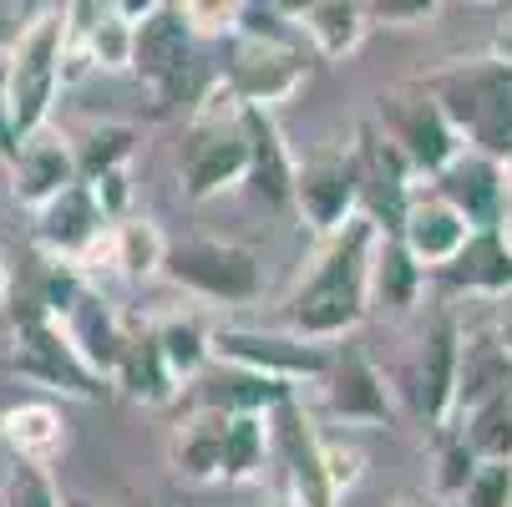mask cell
Segmentation results:
<instances>
[{"mask_svg":"<svg viewBox=\"0 0 512 507\" xmlns=\"http://www.w3.org/2000/svg\"><path fill=\"white\" fill-rule=\"evenodd\" d=\"M376 234L381 229L365 219V213H355L345 229L325 234V249L315 254V264L295 284V295L284 300V330L289 335L335 345L371 315V305H365V269H371Z\"/></svg>","mask_w":512,"mask_h":507,"instance_id":"cell-1","label":"cell"},{"mask_svg":"<svg viewBox=\"0 0 512 507\" xmlns=\"http://www.w3.org/2000/svg\"><path fill=\"white\" fill-rule=\"evenodd\" d=\"M269 11H249L244 26L229 36L224 46V66H218V82L239 107H259L274 112L279 102H289L305 82H310V46L300 41L295 26H264Z\"/></svg>","mask_w":512,"mask_h":507,"instance_id":"cell-2","label":"cell"},{"mask_svg":"<svg viewBox=\"0 0 512 507\" xmlns=\"http://www.w3.org/2000/svg\"><path fill=\"white\" fill-rule=\"evenodd\" d=\"M421 87L442 107V117L462 137V148L487 153L497 163L512 153V66L507 61L497 56L457 61L421 77Z\"/></svg>","mask_w":512,"mask_h":507,"instance_id":"cell-3","label":"cell"},{"mask_svg":"<svg viewBox=\"0 0 512 507\" xmlns=\"http://www.w3.org/2000/svg\"><path fill=\"white\" fill-rule=\"evenodd\" d=\"M66 16L61 6L36 11L31 21H21L16 41L6 46V77H0V102L11 112L16 137H31L41 127H51L56 97L66 87Z\"/></svg>","mask_w":512,"mask_h":507,"instance_id":"cell-4","label":"cell"},{"mask_svg":"<svg viewBox=\"0 0 512 507\" xmlns=\"http://www.w3.org/2000/svg\"><path fill=\"white\" fill-rule=\"evenodd\" d=\"M244 178H249V142H244V127H239V102L213 77V87L188 112L178 183H183L188 203H208L218 193L239 188Z\"/></svg>","mask_w":512,"mask_h":507,"instance_id":"cell-5","label":"cell"},{"mask_svg":"<svg viewBox=\"0 0 512 507\" xmlns=\"http://www.w3.org/2000/svg\"><path fill=\"white\" fill-rule=\"evenodd\" d=\"M163 279L178 284L183 295L213 300V305H254L264 289V264L254 249L229 239H183L168 244Z\"/></svg>","mask_w":512,"mask_h":507,"instance_id":"cell-6","label":"cell"},{"mask_svg":"<svg viewBox=\"0 0 512 507\" xmlns=\"http://www.w3.org/2000/svg\"><path fill=\"white\" fill-rule=\"evenodd\" d=\"M11 371L51 396H71V401H102L112 391V381H102L87 360L71 350V340L61 335V325L31 300V310H16V355Z\"/></svg>","mask_w":512,"mask_h":507,"instance_id":"cell-7","label":"cell"},{"mask_svg":"<svg viewBox=\"0 0 512 507\" xmlns=\"http://www.w3.org/2000/svg\"><path fill=\"white\" fill-rule=\"evenodd\" d=\"M193 31L183 26V16L173 6H163L158 16H148L137 26V41H132V71L142 82L158 92L163 107H198V97L213 87V77H203L198 66V51H193Z\"/></svg>","mask_w":512,"mask_h":507,"instance_id":"cell-8","label":"cell"},{"mask_svg":"<svg viewBox=\"0 0 512 507\" xmlns=\"http://www.w3.org/2000/svg\"><path fill=\"white\" fill-rule=\"evenodd\" d=\"M371 122L401 148V158L416 168V178H436V173H442V168L462 153V137L452 132V122L442 117V107L431 102V92H426L421 82L381 92Z\"/></svg>","mask_w":512,"mask_h":507,"instance_id":"cell-9","label":"cell"},{"mask_svg":"<svg viewBox=\"0 0 512 507\" xmlns=\"http://www.w3.org/2000/svg\"><path fill=\"white\" fill-rule=\"evenodd\" d=\"M213 360H229V366H244L254 376L284 381V386H315L330 366V345L320 340H300L289 330H244V325H224L208 330Z\"/></svg>","mask_w":512,"mask_h":507,"instance_id":"cell-10","label":"cell"},{"mask_svg":"<svg viewBox=\"0 0 512 507\" xmlns=\"http://www.w3.org/2000/svg\"><path fill=\"white\" fill-rule=\"evenodd\" d=\"M269 467H279V502L335 507V487L320 462V431L300 411V391L269 411Z\"/></svg>","mask_w":512,"mask_h":507,"instance_id":"cell-11","label":"cell"},{"mask_svg":"<svg viewBox=\"0 0 512 507\" xmlns=\"http://www.w3.org/2000/svg\"><path fill=\"white\" fill-rule=\"evenodd\" d=\"M350 163H355V193H360V213L371 219L381 234H396L406 219V203L421 188L416 168L401 158V148L376 127L360 122L355 142H350Z\"/></svg>","mask_w":512,"mask_h":507,"instance_id":"cell-12","label":"cell"},{"mask_svg":"<svg viewBox=\"0 0 512 507\" xmlns=\"http://www.w3.org/2000/svg\"><path fill=\"white\" fill-rule=\"evenodd\" d=\"M315 386H320L325 416L345 431H376V426L396 421V401H391L386 376L376 371V360L350 340L330 345V366Z\"/></svg>","mask_w":512,"mask_h":507,"instance_id":"cell-13","label":"cell"},{"mask_svg":"<svg viewBox=\"0 0 512 507\" xmlns=\"http://www.w3.org/2000/svg\"><path fill=\"white\" fill-rule=\"evenodd\" d=\"M295 213L325 239L335 229H345L360 213V193H355V163H350V142L330 153H310L305 163L295 158Z\"/></svg>","mask_w":512,"mask_h":507,"instance_id":"cell-14","label":"cell"},{"mask_svg":"<svg viewBox=\"0 0 512 507\" xmlns=\"http://www.w3.org/2000/svg\"><path fill=\"white\" fill-rule=\"evenodd\" d=\"M457 350H462V330L452 315H436L431 330L421 335L416 355H411V371H406V396L411 411L426 426H447L452 421V391H457Z\"/></svg>","mask_w":512,"mask_h":507,"instance_id":"cell-15","label":"cell"},{"mask_svg":"<svg viewBox=\"0 0 512 507\" xmlns=\"http://www.w3.org/2000/svg\"><path fill=\"white\" fill-rule=\"evenodd\" d=\"M178 396L188 401V411H218V416H269L279 401L295 396V386L254 376L229 360H208V366L178 386Z\"/></svg>","mask_w":512,"mask_h":507,"instance_id":"cell-16","label":"cell"},{"mask_svg":"<svg viewBox=\"0 0 512 507\" xmlns=\"http://www.w3.org/2000/svg\"><path fill=\"white\" fill-rule=\"evenodd\" d=\"M431 188L442 193L457 213H462L467 229H497L502 208H507V198H512L502 163H497V158H487V153H472V148H462L442 173H436V178H431Z\"/></svg>","mask_w":512,"mask_h":507,"instance_id":"cell-17","label":"cell"},{"mask_svg":"<svg viewBox=\"0 0 512 507\" xmlns=\"http://www.w3.org/2000/svg\"><path fill=\"white\" fill-rule=\"evenodd\" d=\"M239 127H244V142H249V178L244 183L264 198V208L289 213L295 208V153H289L274 112L239 107Z\"/></svg>","mask_w":512,"mask_h":507,"instance_id":"cell-18","label":"cell"},{"mask_svg":"<svg viewBox=\"0 0 512 507\" xmlns=\"http://www.w3.org/2000/svg\"><path fill=\"white\" fill-rule=\"evenodd\" d=\"M467 219L462 213L436 193L431 183H421L416 193H411V203H406V219H401V229H396V239L411 249V259L431 274V269H442L462 244H467Z\"/></svg>","mask_w":512,"mask_h":507,"instance_id":"cell-19","label":"cell"},{"mask_svg":"<svg viewBox=\"0 0 512 507\" xmlns=\"http://www.w3.org/2000/svg\"><path fill=\"white\" fill-rule=\"evenodd\" d=\"M107 229L112 224H107V213L97 208V198H92L87 183H71L51 203L36 208V244L51 259H82Z\"/></svg>","mask_w":512,"mask_h":507,"instance_id":"cell-20","label":"cell"},{"mask_svg":"<svg viewBox=\"0 0 512 507\" xmlns=\"http://www.w3.org/2000/svg\"><path fill=\"white\" fill-rule=\"evenodd\" d=\"M71 183H77V158H71V142L61 132L41 127L21 137V148L11 158V193L21 208H41Z\"/></svg>","mask_w":512,"mask_h":507,"instance_id":"cell-21","label":"cell"},{"mask_svg":"<svg viewBox=\"0 0 512 507\" xmlns=\"http://www.w3.org/2000/svg\"><path fill=\"white\" fill-rule=\"evenodd\" d=\"M431 279L442 289H452V295L502 300V295H512V254L502 249L497 229H472L467 244L442 269H431Z\"/></svg>","mask_w":512,"mask_h":507,"instance_id":"cell-22","label":"cell"},{"mask_svg":"<svg viewBox=\"0 0 512 507\" xmlns=\"http://www.w3.org/2000/svg\"><path fill=\"white\" fill-rule=\"evenodd\" d=\"M56 325H61V335L71 340V350H77L102 381H112L117 350H122V325H127V320L97 295L92 284H82V295L56 315Z\"/></svg>","mask_w":512,"mask_h":507,"instance_id":"cell-23","label":"cell"},{"mask_svg":"<svg viewBox=\"0 0 512 507\" xmlns=\"http://www.w3.org/2000/svg\"><path fill=\"white\" fill-rule=\"evenodd\" d=\"M112 386L142 406H168L178 401V381L168 371V360L153 340V325H122V350H117V366H112Z\"/></svg>","mask_w":512,"mask_h":507,"instance_id":"cell-24","label":"cell"},{"mask_svg":"<svg viewBox=\"0 0 512 507\" xmlns=\"http://www.w3.org/2000/svg\"><path fill=\"white\" fill-rule=\"evenodd\" d=\"M512 391V355L502 350L497 330H472L462 335L457 350V391H452V421L477 411L482 401Z\"/></svg>","mask_w":512,"mask_h":507,"instance_id":"cell-25","label":"cell"},{"mask_svg":"<svg viewBox=\"0 0 512 507\" xmlns=\"http://www.w3.org/2000/svg\"><path fill=\"white\" fill-rule=\"evenodd\" d=\"M0 442L16 462H36V467H51L61 462L66 452V411L46 396H31V401H16L0 411Z\"/></svg>","mask_w":512,"mask_h":507,"instance_id":"cell-26","label":"cell"},{"mask_svg":"<svg viewBox=\"0 0 512 507\" xmlns=\"http://www.w3.org/2000/svg\"><path fill=\"white\" fill-rule=\"evenodd\" d=\"M421 284H426V269L411 259V249L396 234H376L371 269H365V305L391 315V320H401V315L416 310Z\"/></svg>","mask_w":512,"mask_h":507,"instance_id":"cell-27","label":"cell"},{"mask_svg":"<svg viewBox=\"0 0 512 507\" xmlns=\"http://www.w3.org/2000/svg\"><path fill=\"white\" fill-rule=\"evenodd\" d=\"M300 41L325 56V61H345L350 51H360L365 31H371V11H365V0H320L300 16Z\"/></svg>","mask_w":512,"mask_h":507,"instance_id":"cell-28","label":"cell"},{"mask_svg":"<svg viewBox=\"0 0 512 507\" xmlns=\"http://www.w3.org/2000/svg\"><path fill=\"white\" fill-rule=\"evenodd\" d=\"M168 462L183 482H218V462H224V416L218 411H188V421L173 426Z\"/></svg>","mask_w":512,"mask_h":507,"instance_id":"cell-29","label":"cell"},{"mask_svg":"<svg viewBox=\"0 0 512 507\" xmlns=\"http://www.w3.org/2000/svg\"><path fill=\"white\" fill-rule=\"evenodd\" d=\"M66 142H71V158H77V183H92L112 168H132L142 132L132 122H92Z\"/></svg>","mask_w":512,"mask_h":507,"instance_id":"cell-30","label":"cell"},{"mask_svg":"<svg viewBox=\"0 0 512 507\" xmlns=\"http://www.w3.org/2000/svg\"><path fill=\"white\" fill-rule=\"evenodd\" d=\"M163 259H168V234L153 224V219H127L112 224V269L132 284H148V279H163Z\"/></svg>","mask_w":512,"mask_h":507,"instance_id":"cell-31","label":"cell"},{"mask_svg":"<svg viewBox=\"0 0 512 507\" xmlns=\"http://www.w3.org/2000/svg\"><path fill=\"white\" fill-rule=\"evenodd\" d=\"M269 467V416H224V482H254Z\"/></svg>","mask_w":512,"mask_h":507,"instance_id":"cell-32","label":"cell"},{"mask_svg":"<svg viewBox=\"0 0 512 507\" xmlns=\"http://www.w3.org/2000/svg\"><path fill=\"white\" fill-rule=\"evenodd\" d=\"M153 340H158V350H163V360H168V371H173L178 386L193 381L208 360H213L208 330H203L193 315H168V320H158V325H153Z\"/></svg>","mask_w":512,"mask_h":507,"instance_id":"cell-33","label":"cell"},{"mask_svg":"<svg viewBox=\"0 0 512 507\" xmlns=\"http://www.w3.org/2000/svg\"><path fill=\"white\" fill-rule=\"evenodd\" d=\"M132 41H137V26H127L122 16H112L102 6V16L87 26L82 46L66 51V56H77V61H87L97 71H132Z\"/></svg>","mask_w":512,"mask_h":507,"instance_id":"cell-34","label":"cell"},{"mask_svg":"<svg viewBox=\"0 0 512 507\" xmlns=\"http://www.w3.org/2000/svg\"><path fill=\"white\" fill-rule=\"evenodd\" d=\"M452 426L467 437V447H472L477 457H512V391L482 401L477 411L457 416Z\"/></svg>","mask_w":512,"mask_h":507,"instance_id":"cell-35","label":"cell"},{"mask_svg":"<svg viewBox=\"0 0 512 507\" xmlns=\"http://www.w3.org/2000/svg\"><path fill=\"white\" fill-rule=\"evenodd\" d=\"M0 507H66L51 467H36V462H16L6 467V477H0Z\"/></svg>","mask_w":512,"mask_h":507,"instance_id":"cell-36","label":"cell"},{"mask_svg":"<svg viewBox=\"0 0 512 507\" xmlns=\"http://www.w3.org/2000/svg\"><path fill=\"white\" fill-rule=\"evenodd\" d=\"M173 11L198 41H229L249 16V0H173Z\"/></svg>","mask_w":512,"mask_h":507,"instance_id":"cell-37","label":"cell"},{"mask_svg":"<svg viewBox=\"0 0 512 507\" xmlns=\"http://www.w3.org/2000/svg\"><path fill=\"white\" fill-rule=\"evenodd\" d=\"M431 431H436V492L457 502L462 482L472 477V467H477L482 457L467 447V437H462L452 421H447V426H431Z\"/></svg>","mask_w":512,"mask_h":507,"instance_id":"cell-38","label":"cell"},{"mask_svg":"<svg viewBox=\"0 0 512 507\" xmlns=\"http://www.w3.org/2000/svg\"><path fill=\"white\" fill-rule=\"evenodd\" d=\"M457 507H512V457H482L462 482Z\"/></svg>","mask_w":512,"mask_h":507,"instance_id":"cell-39","label":"cell"},{"mask_svg":"<svg viewBox=\"0 0 512 507\" xmlns=\"http://www.w3.org/2000/svg\"><path fill=\"white\" fill-rule=\"evenodd\" d=\"M87 188H92L97 208L107 213V224H117V219H127V213H132V168H112V173L92 178Z\"/></svg>","mask_w":512,"mask_h":507,"instance_id":"cell-40","label":"cell"},{"mask_svg":"<svg viewBox=\"0 0 512 507\" xmlns=\"http://www.w3.org/2000/svg\"><path fill=\"white\" fill-rule=\"evenodd\" d=\"M320 462H325V477H330L335 497L360 482V452L345 447V437H320Z\"/></svg>","mask_w":512,"mask_h":507,"instance_id":"cell-41","label":"cell"},{"mask_svg":"<svg viewBox=\"0 0 512 507\" xmlns=\"http://www.w3.org/2000/svg\"><path fill=\"white\" fill-rule=\"evenodd\" d=\"M442 0H365V11H371V26L376 21H391V26H421L436 16Z\"/></svg>","mask_w":512,"mask_h":507,"instance_id":"cell-42","label":"cell"},{"mask_svg":"<svg viewBox=\"0 0 512 507\" xmlns=\"http://www.w3.org/2000/svg\"><path fill=\"white\" fill-rule=\"evenodd\" d=\"M163 6H168V0H107V11H112V16H122L127 26H142L148 16H158Z\"/></svg>","mask_w":512,"mask_h":507,"instance_id":"cell-43","label":"cell"},{"mask_svg":"<svg viewBox=\"0 0 512 507\" xmlns=\"http://www.w3.org/2000/svg\"><path fill=\"white\" fill-rule=\"evenodd\" d=\"M259 6H264L269 16H279L284 26H300V16H305L310 6H320V0H259Z\"/></svg>","mask_w":512,"mask_h":507,"instance_id":"cell-44","label":"cell"},{"mask_svg":"<svg viewBox=\"0 0 512 507\" xmlns=\"http://www.w3.org/2000/svg\"><path fill=\"white\" fill-rule=\"evenodd\" d=\"M16 148H21V137H16V127H11L6 102H0V163H11V158H16Z\"/></svg>","mask_w":512,"mask_h":507,"instance_id":"cell-45","label":"cell"},{"mask_svg":"<svg viewBox=\"0 0 512 507\" xmlns=\"http://www.w3.org/2000/svg\"><path fill=\"white\" fill-rule=\"evenodd\" d=\"M16 31H21V16H16V6H11V0H0V56H6V46L16 41Z\"/></svg>","mask_w":512,"mask_h":507,"instance_id":"cell-46","label":"cell"},{"mask_svg":"<svg viewBox=\"0 0 512 507\" xmlns=\"http://www.w3.org/2000/svg\"><path fill=\"white\" fill-rule=\"evenodd\" d=\"M11 295H16V274H11V264H6V254H0V310L11 305Z\"/></svg>","mask_w":512,"mask_h":507,"instance_id":"cell-47","label":"cell"},{"mask_svg":"<svg viewBox=\"0 0 512 507\" xmlns=\"http://www.w3.org/2000/svg\"><path fill=\"white\" fill-rule=\"evenodd\" d=\"M492 56L512 66V26H502V31H497V41H492Z\"/></svg>","mask_w":512,"mask_h":507,"instance_id":"cell-48","label":"cell"},{"mask_svg":"<svg viewBox=\"0 0 512 507\" xmlns=\"http://www.w3.org/2000/svg\"><path fill=\"white\" fill-rule=\"evenodd\" d=\"M497 239H502V249L512 254V198H507V208H502V219H497Z\"/></svg>","mask_w":512,"mask_h":507,"instance_id":"cell-49","label":"cell"},{"mask_svg":"<svg viewBox=\"0 0 512 507\" xmlns=\"http://www.w3.org/2000/svg\"><path fill=\"white\" fill-rule=\"evenodd\" d=\"M497 340H502V350L512 355V320H502V325H497Z\"/></svg>","mask_w":512,"mask_h":507,"instance_id":"cell-50","label":"cell"},{"mask_svg":"<svg viewBox=\"0 0 512 507\" xmlns=\"http://www.w3.org/2000/svg\"><path fill=\"white\" fill-rule=\"evenodd\" d=\"M502 173H507V188H512V153L502 158Z\"/></svg>","mask_w":512,"mask_h":507,"instance_id":"cell-51","label":"cell"},{"mask_svg":"<svg viewBox=\"0 0 512 507\" xmlns=\"http://www.w3.org/2000/svg\"><path fill=\"white\" fill-rule=\"evenodd\" d=\"M274 507H289V502H274Z\"/></svg>","mask_w":512,"mask_h":507,"instance_id":"cell-52","label":"cell"}]
</instances>
